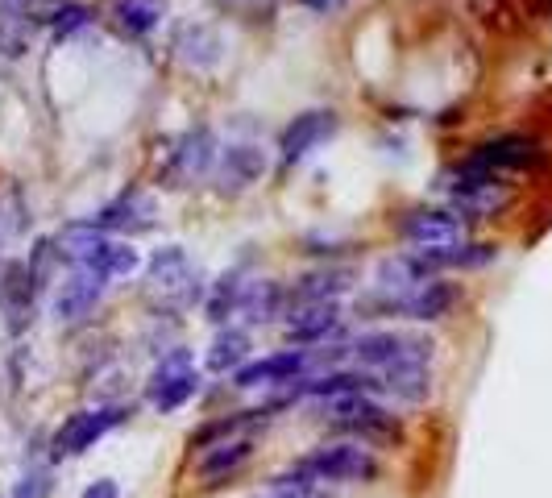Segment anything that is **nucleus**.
I'll return each instance as SVG.
<instances>
[{
  "mask_svg": "<svg viewBox=\"0 0 552 498\" xmlns=\"http://www.w3.org/2000/svg\"><path fill=\"white\" fill-rule=\"evenodd\" d=\"M200 295H204L200 266L187 258L183 245H162L146 266V299L158 312L175 316V312H187Z\"/></svg>",
  "mask_w": 552,
  "mask_h": 498,
  "instance_id": "f257e3e1",
  "label": "nucleus"
},
{
  "mask_svg": "<svg viewBox=\"0 0 552 498\" xmlns=\"http://www.w3.org/2000/svg\"><path fill=\"white\" fill-rule=\"evenodd\" d=\"M316 482H370L378 478V461L362 440H337V445H320L312 457L299 461Z\"/></svg>",
  "mask_w": 552,
  "mask_h": 498,
  "instance_id": "f03ea898",
  "label": "nucleus"
},
{
  "mask_svg": "<svg viewBox=\"0 0 552 498\" xmlns=\"http://www.w3.org/2000/svg\"><path fill=\"white\" fill-rule=\"evenodd\" d=\"M544 162V150L536 137H523V133H507V137H494V142L478 146L461 166L474 175H490V179H503L507 171H532V166Z\"/></svg>",
  "mask_w": 552,
  "mask_h": 498,
  "instance_id": "7ed1b4c3",
  "label": "nucleus"
},
{
  "mask_svg": "<svg viewBox=\"0 0 552 498\" xmlns=\"http://www.w3.org/2000/svg\"><path fill=\"white\" fill-rule=\"evenodd\" d=\"M196 386H200V374H196V362H191V353L187 349H171L162 362L154 366L150 382H146V399L154 411H179L191 395H196Z\"/></svg>",
  "mask_w": 552,
  "mask_h": 498,
  "instance_id": "20e7f679",
  "label": "nucleus"
},
{
  "mask_svg": "<svg viewBox=\"0 0 552 498\" xmlns=\"http://www.w3.org/2000/svg\"><path fill=\"white\" fill-rule=\"evenodd\" d=\"M125 407L121 403H104V407H88V411H75L71 420L54 432V457H79L88 453L96 440H104L121 420H125Z\"/></svg>",
  "mask_w": 552,
  "mask_h": 498,
  "instance_id": "39448f33",
  "label": "nucleus"
},
{
  "mask_svg": "<svg viewBox=\"0 0 552 498\" xmlns=\"http://www.w3.org/2000/svg\"><path fill=\"white\" fill-rule=\"evenodd\" d=\"M216 158H220L216 137L208 129H191V133H183L175 142L167 166H162V179H167L171 187H191L208 171H216Z\"/></svg>",
  "mask_w": 552,
  "mask_h": 498,
  "instance_id": "423d86ee",
  "label": "nucleus"
},
{
  "mask_svg": "<svg viewBox=\"0 0 552 498\" xmlns=\"http://www.w3.org/2000/svg\"><path fill=\"white\" fill-rule=\"evenodd\" d=\"M457 179L461 183L453 187V208L469 220H490L511 204V191H507L503 179L474 175V171H465V166H457Z\"/></svg>",
  "mask_w": 552,
  "mask_h": 498,
  "instance_id": "0eeeda50",
  "label": "nucleus"
},
{
  "mask_svg": "<svg viewBox=\"0 0 552 498\" xmlns=\"http://www.w3.org/2000/svg\"><path fill=\"white\" fill-rule=\"evenodd\" d=\"M349 353H353L362 366H370V370H391L395 362H403V357L432 353V341L382 328V332H362V337H357V341L349 345Z\"/></svg>",
  "mask_w": 552,
  "mask_h": 498,
  "instance_id": "6e6552de",
  "label": "nucleus"
},
{
  "mask_svg": "<svg viewBox=\"0 0 552 498\" xmlns=\"http://www.w3.org/2000/svg\"><path fill=\"white\" fill-rule=\"evenodd\" d=\"M104 287H108V279L100 270L75 266L67 274V283L59 287V295H54V316H59V324H84L96 312V303L104 299Z\"/></svg>",
  "mask_w": 552,
  "mask_h": 498,
  "instance_id": "1a4fd4ad",
  "label": "nucleus"
},
{
  "mask_svg": "<svg viewBox=\"0 0 552 498\" xmlns=\"http://www.w3.org/2000/svg\"><path fill=\"white\" fill-rule=\"evenodd\" d=\"M403 237L416 249H453V245H465V220L457 212L416 208L403 216Z\"/></svg>",
  "mask_w": 552,
  "mask_h": 498,
  "instance_id": "9d476101",
  "label": "nucleus"
},
{
  "mask_svg": "<svg viewBox=\"0 0 552 498\" xmlns=\"http://www.w3.org/2000/svg\"><path fill=\"white\" fill-rule=\"evenodd\" d=\"M312 366V353L308 349H283V353H270L262 362H245L233 382L241 391H258V386H279V382H295L303 370Z\"/></svg>",
  "mask_w": 552,
  "mask_h": 498,
  "instance_id": "9b49d317",
  "label": "nucleus"
},
{
  "mask_svg": "<svg viewBox=\"0 0 552 498\" xmlns=\"http://www.w3.org/2000/svg\"><path fill=\"white\" fill-rule=\"evenodd\" d=\"M92 225L104 229V233H146L154 225V200L146 196V191H125L121 200L104 204Z\"/></svg>",
  "mask_w": 552,
  "mask_h": 498,
  "instance_id": "f8f14e48",
  "label": "nucleus"
},
{
  "mask_svg": "<svg viewBox=\"0 0 552 498\" xmlns=\"http://www.w3.org/2000/svg\"><path fill=\"white\" fill-rule=\"evenodd\" d=\"M382 391H391L403 403H424L432 391V353H416V357H403L391 370H382L378 378Z\"/></svg>",
  "mask_w": 552,
  "mask_h": 498,
  "instance_id": "ddd939ff",
  "label": "nucleus"
},
{
  "mask_svg": "<svg viewBox=\"0 0 552 498\" xmlns=\"http://www.w3.org/2000/svg\"><path fill=\"white\" fill-rule=\"evenodd\" d=\"M337 133V113H324V108H316V113H303L295 117L287 129H283V162H299V158H308L320 142H328V137Z\"/></svg>",
  "mask_w": 552,
  "mask_h": 498,
  "instance_id": "4468645a",
  "label": "nucleus"
},
{
  "mask_svg": "<svg viewBox=\"0 0 552 498\" xmlns=\"http://www.w3.org/2000/svg\"><path fill=\"white\" fill-rule=\"evenodd\" d=\"M341 328V303H295L287 316V337L295 345H320Z\"/></svg>",
  "mask_w": 552,
  "mask_h": 498,
  "instance_id": "2eb2a0df",
  "label": "nucleus"
},
{
  "mask_svg": "<svg viewBox=\"0 0 552 498\" xmlns=\"http://www.w3.org/2000/svg\"><path fill=\"white\" fill-rule=\"evenodd\" d=\"M108 245H113V237H108L104 229H96L92 220H79V225H67L59 237H54V254L67 258L71 266L100 270V258H104Z\"/></svg>",
  "mask_w": 552,
  "mask_h": 498,
  "instance_id": "dca6fc26",
  "label": "nucleus"
},
{
  "mask_svg": "<svg viewBox=\"0 0 552 498\" xmlns=\"http://www.w3.org/2000/svg\"><path fill=\"white\" fill-rule=\"evenodd\" d=\"M266 175V154L258 146H229L216 158V183L220 191H245Z\"/></svg>",
  "mask_w": 552,
  "mask_h": 498,
  "instance_id": "f3484780",
  "label": "nucleus"
},
{
  "mask_svg": "<svg viewBox=\"0 0 552 498\" xmlns=\"http://www.w3.org/2000/svg\"><path fill=\"white\" fill-rule=\"evenodd\" d=\"M457 303V287L440 283V279H424L420 287H411L403 299L391 303V312L411 316V320H440Z\"/></svg>",
  "mask_w": 552,
  "mask_h": 498,
  "instance_id": "a211bd4d",
  "label": "nucleus"
},
{
  "mask_svg": "<svg viewBox=\"0 0 552 498\" xmlns=\"http://www.w3.org/2000/svg\"><path fill=\"white\" fill-rule=\"evenodd\" d=\"M353 287V270L345 266H324V270H312L291 287V308L295 303H337L345 291Z\"/></svg>",
  "mask_w": 552,
  "mask_h": 498,
  "instance_id": "6ab92c4d",
  "label": "nucleus"
},
{
  "mask_svg": "<svg viewBox=\"0 0 552 498\" xmlns=\"http://www.w3.org/2000/svg\"><path fill=\"white\" fill-rule=\"evenodd\" d=\"M254 457V440H245V436H229V440H220V445H208L196 461L200 469V478H208L212 486L216 482H225L229 474H237V469Z\"/></svg>",
  "mask_w": 552,
  "mask_h": 498,
  "instance_id": "aec40b11",
  "label": "nucleus"
},
{
  "mask_svg": "<svg viewBox=\"0 0 552 498\" xmlns=\"http://www.w3.org/2000/svg\"><path fill=\"white\" fill-rule=\"evenodd\" d=\"M250 362V332L245 328H220L208 345V370L212 374H237Z\"/></svg>",
  "mask_w": 552,
  "mask_h": 498,
  "instance_id": "412c9836",
  "label": "nucleus"
},
{
  "mask_svg": "<svg viewBox=\"0 0 552 498\" xmlns=\"http://www.w3.org/2000/svg\"><path fill=\"white\" fill-rule=\"evenodd\" d=\"M283 303H287V291L279 283H274V279H258V283L245 287L237 312L245 316V324H270L274 316H283Z\"/></svg>",
  "mask_w": 552,
  "mask_h": 498,
  "instance_id": "4be33fe9",
  "label": "nucleus"
},
{
  "mask_svg": "<svg viewBox=\"0 0 552 498\" xmlns=\"http://www.w3.org/2000/svg\"><path fill=\"white\" fill-rule=\"evenodd\" d=\"M245 287L250 283H241V270H233V274H220V279L212 283V291H208V299H204V308H208V320H229L237 308H241V295H245Z\"/></svg>",
  "mask_w": 552,
  "mask_h": 498,
  "instance_id": "5701e85b",
  "label": "nucleus"
},
{
  "mask_svg": "<svg viewBox=\"0 0 552 498\" xmlns=\"http://www.w3.org/2000/svg\"><path fill=\"white\" fill-rule=\"evenodd\" d=\"M113 17H117V25L129 38H142V34H150L154 25H158L162 5H158V0H117Z\"/></svg>",
  "mask_w": 552,
  "mask_h": 498,
  "instance_id": "b1692460",
  "label": "nucleus"
},
{
  "mask_svg": "<svg viewBox=\"0 0 552 498\" xmlns=\"http://www.w3.org/2000/svg\"><path fill=\"white\" fill-rule=\"evenodd\" d=\"M175 50H183V59L191 67H212L220 59V38L208 30V25H187L175 42Z\"/></svg>",
  "mask_w": 552,
  "mask_h": 498,
  "instance_id": "393cba45",
  "label": "nucleus"
},
{
  "mask_svg": "<svg viewBox=\"0 0 552 498\" xmlns=\"http://www.w3.org/2000/svg\"><path fill=\"white\" fill-rule=\"evenodd\" d=\"M142 270V254H137L133 245L125 241H113L104 249V258H100V274L104 279H129V274Z\"/></svg>",
  "mask_w": 552,
  "mask_h": 498,
  "instance_id": "a878e982",
  "label": "nucleus"
},
{
  "mask_svg": "<svg viewBox=\"0 0 552 498\" xmlns=\"http://www.w3.org/2000/svg\"><path fill=\"white\" fill-rule=\"evenodd\" d=\"M30 34H34L30 17L0 9V50H5V54H21L25 46H30Z\"/></svg>",
  "mask_w": 552,
  "mask_h": 498,
  "instance_id": "bb28decb",
  "label": "nucleus"
},
{
  "mask_svg": "<svg viewBox=\"0 0 552 498\" xmlns=\"http://www.w3.org/2000/svg\"><path fill=\"white\" fill-rule=\"evenodd\" d=\"M50 490H54V474L46 465H30L13 482V498H50Z\"/></svg>",
  "mask_w": 552,
  "mask_h": 498,
  "instance_id": "cd10ccee",
  "label": "nucleus"
},
{
  "mask_svg": "<svg viewBox=\"0 0 552 498\" xmlns=\"http://www.w3.org/2000/svg\"><path fill=\"white\" fill-rule=\"evenodd\" d=\"M50 21H54V34H75V30H84V25L92 21V13L84 9V5H59L50 13Z\"/></svg>",
  "mask_w": 552,
  "mask_h": 498,
  "instance_id": "c85d7f7f",
  "label": "nucleus"
},
{
  "mask_svg": "<svg viewBox=\"0 0 552 498\" xmlns=\"http://www.w3.org/2000/svg\"><path fill=\"white\" fill-rule=\"evenodd\" d=\"M79 498H121V490H117V482L113 478H100V482H92Z\"/></svg>",
  "mask_w": 552,
  "mask_h": 498,
  "instance_id": "c756f323",
  "label": "nucleus"
},
{
  "mask_svg": "<svg viewBox=\"0 0 552 498\" xmlns=\"http://www.w3.org/2000/svg\"><path fill=\"white\" fill-rule=\"evenodd\" d=\"M303 5L316 13H337V9H345V0H303Z\"/></svg>",
  "mask_w": 552,
  "mask_h": 498,
  "instance_id": "7c9ffc66",
  "label": "nucleus"
},
{
  "mask_svg": "<svg viewBox=\"0 0 552 498\" xmlns=\"http://www.w3.org/2000/svg\"><path fill=\"white\" fill-rule=\"evenodd\" d=\"M0 220H5V216H0ZM13 233H17V225H5V229H0V245H5Z\"/></svg>",
  "mask_w": 552,
  "mask_h": 498,
  "instance_id": "2f4dec72",
  "label": "nucleus"
},
{
  "mask_svg": "<svg viewBox=\"0 0 552 498\" xmlns=\"http://www.w3.org/2000/svg\"><path fill=\"white\" fill-rule=\"evenodd\" d=\"M270 498H279V494H270Z\"/></svg>",
  "mask_w": 552,
  "mask_h": 498,
  "instance_id": "473e14b6",
  "label": "nucleus"
}]
</instances>
